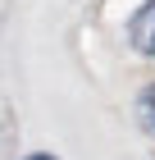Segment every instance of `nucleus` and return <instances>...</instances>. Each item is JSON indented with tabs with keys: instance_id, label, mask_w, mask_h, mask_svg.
I'll return each instance as SVG.
<instances>
[{
	"instance_id": "1",
	"label": "nucleus",
	"mask_w": 155,
	"mask_h": 160,
	"mask_svg": "<svg viewBox=\"0 0 155 160\" xmlns=\"http://www.w3.org/2000/svg\"><path fill=\"white\" fill-rule=\"evenodd\" d=\"M128 41L137 55H155V0L142 5V9L128 18Z\"/></svg>"
},
{
	"instance_id": "2",
	"label": "nucleus",
	"mask_w": 155,
	"mask_h": 160,
	"mask_svg": "<svg viewBox=\"0 0 155 160\" xmlns=\"http://www.w3.org/2000/svg\"><path fill=\"white\" fill-rule=\"evenodd\" d=\"M137 119H142L146 128H151V133H155V82L146 87L142 96H137Z\"/></svg>"
},
{
	"instance_id": "3",
	"label": "nucleus",
	"mask_w": 155,
	"mask_h": 160,
	"mask_svg": "<svg viewBox=\"0 0 155 160\" xmlns=\"http://www.w3.org/2000/svg\"><path fill=\"white\" fill-rule=\"evenodd\" d=\"M23 160H55V156H23Z\"/></svg>"
}]
</instances>
